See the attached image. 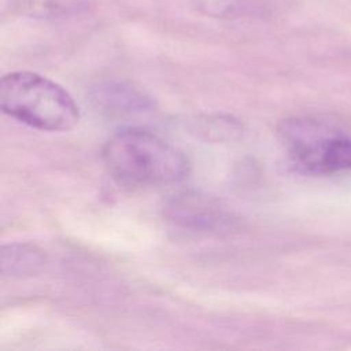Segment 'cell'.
Instances as JSON below:
<instances>
[{"mask_svg":"<svg viewBox=\"0 0 351 351\" xmlns=\"http://www.w3.org/2000/svg\"><path fill=\"white\" fill-rule=\"evenodd\" d=\"M103 163L115 182L128 188H155L182 181L188 158L158 134L128 128L111 136L101 151Z\"/></svg>","mask_w":351,"mask_h":351,"instance_id":"cell-1","label":"cell"},{"mask_svg":"<svg viewBox=\"0 0 351 351\" xmlns=\"http://www.w3.org/2000/svg\"><path fill=\"white\" fill-rule=\"evenodd\" d=\"M0 107L8 117L44 132H66L80 121V108L71 95L55 81L32 71H12L1 77Z\"/></svg>","mask_w":351,"mask_h":351,"instance_id":"cell-2","label":"cell"},{"mask_svg":"<svg viewBox=\"0 0 351 351\" xmlns=\"http://www.w3.org/2000/svg\"><path fill=\"white\" fill-rule=\"evenodd\" d=\"M280 140L291 163L306 174H332L351 170V138L313 117L281 122Z\"/></svg>","mask_w":351,"mask_h":351,"instance_id":"cell-3","label":"cell"},{"mask_svg":"<svg viewBox=\"0 0 351 351\" xmlns=\"http://www.w3.org/2000/svg\"><path fill=\"white\" fill-rule=\"evenodd\" d=\"M163 213L169 222L188 232H222L234 223L230 213L218 200L197 192H181L171 196Z\"/></svg>","mask_w":351,"mask_h":351,"instance_id":"cell-4","label":"cell"},{"mask_svg":"<svg viewBox=\"0 0 351 351\" xmlns=\"http://www.w3.org/2000/svg\"><path fill=\"white\" fill-rule=\"evenodd\" d=\"M8 11L16 15L43 19L63 21L75 18L88 11V0H5Z\"/></svg>","mask_w":351,"mask_h":351,"instance_id":"cell-5","label":"cell"},{"mask_svg":"<svg viewBox=\"0 0 351 351\" xmlns=\"http://www.w3.org/2000/svg\"><path fill=\"white\" fill-rule=\"evenodd\" d=\"M95 101L106 111L136 112L152 107V100L138 88L126 82H110L95 89Z\"/></svg>","mask_w":351,"mask_h":351,"instance_id":"cell-6","label":"cell"},{"mask_svg":"<svg viewBox=\"0 0 351 351\" xmlns=\"http://www.w3.org/2000/svg\"><path fill=\"white\" fill-rule=\"evenodd\" d=\"M45 263L44 252L33 244L11 243L1 247V274L16 278L37 273Z\"/></svg>","mask_w":351,"mask_h":351,"instance_id":"cell-7","label":"cell"},{"mask_svg":"<svg viewBox=\"0 0 351 351\" xmlns=\"http://www.w3.org/2000/svg\"><path fill=\"white\" fill-rule=\"evenodd\" d=\"M195 11L213 18H240L254 11L247 0H191Z\"/></svg>","mask_w":351,"mask_h":351,"instance_id":"cell-8","label":"cell"}]
</instances>
